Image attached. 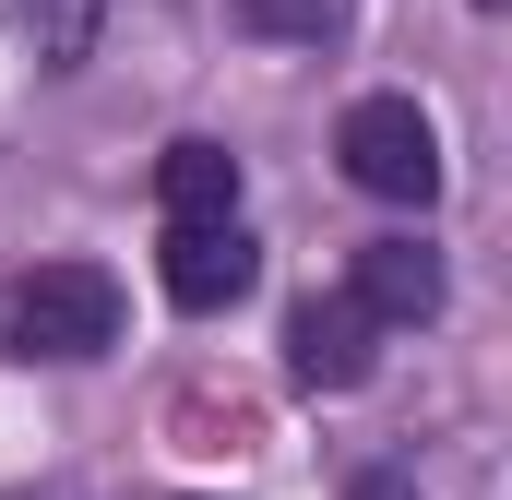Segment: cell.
<instances>
[{
	"instance_id": "6da1fadb",
	"label": "cell",
	"mask_w": 512,
	"mask_h": 500,
	"mask_svg": "<svg viewBox=\"0 0 512 500\" xmlns=\"http://www.w3.org/2000/svg\"><path fill=\"white\" fill-rule=\"evenodd\" d=\"M120 346V274L36 262L0 286V358H108Z\"/></svg>"
},
{
	"instance_id": "7a4b0ae2",
	"label": "cell",
	"mask_w": 512,
	"mask_h": 500,
	"mask_svg": "<svg viewBox=\"0 0 512 500\" xmlns=\"http://www.w3.org/2000/svg\"><path fill=\"white\" fill-rule=\"evenodd\" d=\"M334 155H346V179L382 191V203H429V191H441V131H429L417 96H358V108L334 120Z\"/></svg>"
},
{
	"instance_id": "3957f363",
	"label": "cell",
	"mask_w": 512,
	"mask_h": 500,
	"mask_svg": "<svg viewBox=\"0 0 512 500\" xmlns=\"http://www.w3.org/2000/svg\"><path fill=\"white\" fill-rule=\"evenodd\" d=\"M370 334H382V322H370L346 286H334V298H298V310H286V381H298V393H358V381H370Z\"/></svg>"
},
{
	"instance_id": "277c9868",
	"label": "cell",
	"mask_w": 512,
	"mask_h": 500,
	"mask_svg": "<svg viewBox=\"0 0 512 500\" xmlns=\"http://www.w3.org/2000/svg\"><path fill=\"white\" fill-rule=\"evenodd\" d=\"M262 274V250L239 239V215H215V227H167V298L179 310H239Z\"/></svg>"
},
{
	"instance_id": "5b68a950",
	"label": "cell",
	"mask_w": 512,
	"mask_h": 500,
	"mask_svg": "<svg viewBox=\"0 0 512 500\" xmlns=\"http://www.w3.org/2000/svg\"><path fill=\"white\" fill-rule=\"evenodd\" d=\"M346 298H358L382 334H393V322H429V310H441V250H429V239H358Z\"/></svg>"
},
{
	"instance_id": "8992f818",
	"label": "cell",
	"mask_w": 512,
	"mask_h": 500,
	"mask_svg": "<svg viewBox=\"0 0 512 500\" xmlns=\"http://www.w3.org/2000/svg\"><path fill=\"white\" fill-rule=\"evenodd\" d=\"M155 215H167V227H215V215H239V155L203 143V131L167 143V155H155Z\"/></svg>"
},
{
	"instance_id": "52a82bcc",
	"label": "cell",
	"mask_w": 512,
	"mask_h": 500,
	"mask_svg": "<svg viewBox=\"0 0 512 500\" xmlns=\"http://www.w3.org/2000/svg\"><path fill=\"white\" fill-rule=\"evenodd\" d=\"M0 24L36 48V72H84V60H96V24H108V0H0Z\"/></svg>"
},
{
	"instance_id": "ba28073f",
	"label": "cell",
	"mask_w": 512,
	"mask_h": 500,
	"mask_svg": "<svg viewBox=\"0 0 512 500\" xmlns=\"http://www.w3.org/2000/svg\"><path fill=\"white\" fill-rule=\"evenodd\" d=\"M334 12H346V0H239V24H251V36H322Z\"/></svg>"
},
{
	"instance_id": "9c48e42d",
	"label": "cell",
	"mask_w": 512,
	"mask_h": 500,
	"mask_svg": "<svg viewBox=\"0 0 512 500\" xmlns=\"http://www.w3.org/2000/svg\"><path fill=\"white\" fill-rule=\"evenodd\" d=\"M346 500H417V477H393V465H370V477H358Z\"/></svg>"
}]
</instances>
